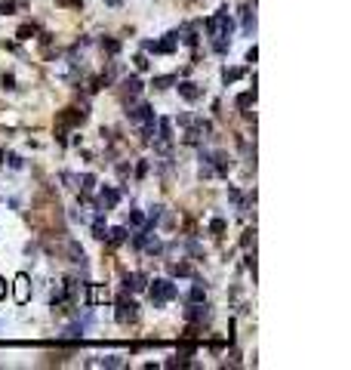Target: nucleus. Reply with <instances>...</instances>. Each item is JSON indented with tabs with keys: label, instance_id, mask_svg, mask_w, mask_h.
<instances>
[{
	"label": "nucleus",
	"instance_id": "obj_1",
	"mask_svg": "<svg viewBox=\"0 0 351 370\" xmlns=\"http://www.w3.org/2000/svg\"><path fill=\"white\" fill-rule=\"evenodd\" d=\"M148 284H151V287H145V290L151 293V303H154V308L167 306L170 299L179 296V287H176L170 278H154V281H148Z\"/></svg>",
	"mask_w": 351,
	"mask_h": 370
},
{
	"label": "nucleus",
	"instance_id": "obj_2",
	"mask_svg": "<svg viewBox=\"0 0 351 370\" xmlns=\"http://www.w3.org/2000/svg\"><path fill=\"white\" fill-rule=\"evenodd\" d=\"M206 31H209V37H231L234 22H231V16H228V9H219L216 16H209Z\"/></svg>",
	"mask_w": 351,
	"mask_h": 370
},
{
	"label": "nucleus",
	"instance_id": "obj_3",
	"mask_svg": "<svg viewBox=\"0 0 351 370\" xmlns=\"http://www.w3.org/2000/svg\"><path fill=\"white\" fill-rule=\"evenodd\" d=\"M117 204H120V191H117V188H111V185H105V188L99 191L96 210H99V213H108V210H114Z\"/></svg>",
	"mask_w": 351,
	"mask_h": 370
},
{
	"label": "nucleus",
	"instance_id": "obj_4",
	"mask_svg": "<svg viewBox=\"0 0 351 370\" xmlns=\"http://www.w3.org/2000/svg\"><path fill=\"white\" fill-rule=\"evenodd\" d=\"M13 299L19 306H25L28 299H31V278L22 272V275H16V281H13Z\"/></svg>",
	"mask_w": 351,
	"mask_h": 370
},
{
	"label": "nucleus",
	"instance_id": "obj_5",
	"mask_svg": "<svg viewBox=\"0 0 351 370\" xmlns=\"http://www.w3.org/2000/svg\"><path fill=\"white\" fill-rule=\"evenodd\" d=\"M136 318H139V306L133 303V299L120 296V299H117V321H120V324H133Z\"/></svg>",
	"mask_w": 351,
	"mask_h": 370
},
{
	"label": "nucleus",
	"instance_id": "obj_6",
	"mask_svg": "<svg viewBox=\"0 0 351 370\" xmlns=\"http://www.w3.org/2000/svg\"><path fill=\"white\" fill-rule=\"evenodd\" d=\"M126 118L133 123H145V121H154V111H151L148 102H136V105H126Z\"/></svg>",
	"mask_w": 351,
	"mask_h": 370
},
{
	"label": "nucleus",
	"instance_id": "obj_7",
	"mask_svg": "<svg viewBox=\"0 0 351 370\" xmlns=\"http://www.w3.org/2000/svg\"><path fill=\"white\" fill-rule=\"evenodd\" d=\"M148 281H151V278L145 272H133V275L123 278V287H126V290H133V293H142L145 287H148Z\"/></svg>",
	"mask_w": 351,
	"mask_h": 370
},
{
	"label": "nucleus",
	"instance_id": "obj_8",
	"mask_svg": "<svg viewBox=\"0 0 351 370\" xmlns=\"http://www.w3.org/2000/svg\"><path fill=\"white\" fill-rule=\"evenodd\" d=\"M176 90H179V96L185 102H197V99H201V87L191 84V80H176Z\"/></svg>",
	"mask_w": 351,
	"mask_h": 370
},
{
	"label": "nucleus",
	"instance_id": "obj_9",
	"mask_svg": "<svg viewBox=\"0 0 351 370\" xmlns=\"http://www.w3.org/2000/svg\"><path fill=\"white\" fill-rule=\"evenodd\" d=\"M185 315H188V321H191V324H201V321H206V318H209V306H206V299H204V303H191Z\"/></svg>",
	"mask_w": 351,
	"mask_h": 370
},
{
	"label": "nucleus",
	"instance_id": "obj_10",
	"mask_svg": "<svg viewBox=\"0 0 351 370\" xmlns=\"http://www.w3.org/2000/svg\"><path fill=\"white\" fill-rule=\"evenodd\" d=\"M105 241H108V244H114V247H120V244H126V241H130V228H126V225L108 228V235H105Z\"/></svg>",
	"mask_w": 351,
	"mask_h": 370
},
{
	"label": "nucleus",
	"instance_id": "obj_11",
	"mask_svg": "<svg viewBox=\"0 0 351 370\" xmlns=\"http://www.w3.org/2000/svg\"><path fill=\"white\" fill-rule=\"evenodd\" d=\"M157 142H163V145L173 142V121L170 118H160L157 121Z\"/></svg>",
	"mask_w": 351,
	"mask_h": 370
},
{
	"label": "nucleus",
	"instance_id": "obj_12",
	"mask_svg": "<svg viewBox=\"0 0 351 370\" xmlns=\"http://www.w3.org/2000/svg\"><path fill=\"white\" fill-rule=\"evenodd\" d=\"M123 96H130V99H136L139 92H142V80H139L136 74H130V77H123Z\"/></svg>",
	"mask_w": 351,
	"mask_h": 370
},
{
	"label": "nucleus",
	"instance_id": "obj_13",
	"mask_svg": "<svg viewBox=\"0 0 351 370\" xmlns=\"http://www.w3.org/2000/svg\"><path fill=\"white\" fill-rule=\"evenodd\" d=\"M68 256H71V262H77V265H87V253H84V247L80 244H74V241H68Z\"/></svg>",
	"mask_w": 351,
	"mask_h": 370
},
{
	"label": "nucleus",
	"instance_id": "obj_14",
	"mask_svg": "<svg viewBox=\"0 0 351 370\" xmlns=\"http://www.w3.org/2000/svg\"><path fill=\"white\" fill-rule=\"evenodd\" d=\"M105 235H108V225H105V216H102V213H96V219H92V238L105 241Z\"/></svg>",
	"mask_w": 351,
	"mask_h": 370
},
{
	"label": "nucleus",
	"instance_id": "obj_15",
	"mask_svg": "<svg viewBox=\"0 0 351 370\" xmlns=\"http://www.w3.org/2000/svg\"><path fill=\"white\" fill-rule=\"evenodd\" d=\"M213 160H216V167H213V170H216V173H219V176H225V173H228V170H231V157H228V154H225V152H219V154H216V157H213Z\"/></svg>",
	"mask_w": 351,
	"mask_h": 370
},
{
	"label": "nucleus",
	"instance_id": "obj_16",
	"mask_svg": "<svg viewBox=\"0 0 351 370\" xmlns=\"http://www.w3.org/2000/svg\"><path fill=\"white\" fill-rule=\"evenodd\" d=\"M188 299H191V303H204V299H206V284H204V281H194Z\"/></svg>",
	"mask_w": 351,
	"mask_h": 370
},
{
	"label": "nucleus",
	"instance_id": "obj_17",
	"mask_svg": "<svg viewBox=\"0 0 351 370\" xmlns=\"http://www.w3.org/2000/svg\"><path fill=\"white\" fill-rule=\"evenodd\" d=\"M99 367H126V358L123 355H105L102 361H96Z\"/></svg>",
	"mask_w": 351,
	"mask_h": 370
},
{
	"label": "nucleus",
	"instance_id": "obj_18",
	"mask_svg": "<svg viewBox=\"0 0 351 370\" xmlns=\"http://www.w3.org/2000/svg\"><path fill=\"white\" fill-rule=\"evenodd\" d=\"M105 299H108V290H105V287H89V296H87V303H89V306L105 303Z\"/></svg>",
	"mask_w": 351,
	"mask_h": 370
},
{
	"label": "nucleus",
	"instance_id": "obj_19",
	"mask_svg": "<svg viewBox=\"0 0 351 370\" xmlns=\"http://www.w3.org/2000/svg\"><path fill=\"white\" fill-rule=\"evenodd\" d=\"M176 80H179L176 74H160V77H154V84H151V87H154V90H170Z\"/></svg>",
	"mask_w": 351,
	"mask_h": 370
},
{
	"label": "nucleus",
	"instance_id": "obj_20",
	"mask_svg": "<svg viewBox=\"0 0 351 370\" xmlns=\"http://www.w3.org/2000/svg\"><path fill=\"white\" fill-rule=\"evenodd\" d=\"M243 74H247V68H225V71H222V80H225V84H234V80H240Z\"/></svg>",
	"mask_w": 351,
	"mask_h": 370
},
{
	"label": "nucleus",
	"instance_id": "obj_21",
	"mask_svg": "<svg viewBox=\"0 0 351 370\" xmlns=\"http://www.w3.org/2000/svg\"><path fill=\"white\" fill-rule=\"evenodd\" d=\"M145 222H148V219H145L142 210H130V216H126V225H133V228H142Z\"/></svg>",
	"mask_w": 351,
	"mask_h": 370
},
{
	"label": "nucleus",
	"instance_id": "obj_22",
	"mask_svg": "<svg viewBox=\"0 0 351 370\" xmlns=\"http://www.w3.org/2000/svg\"><path fill=\"white\" fill-rule=\"evenodd\" d=\"M77 182H80V191H84V194H89L92 188H96V176H92V173H84Z\"/></svg>",
	"mask_w": 351,
	"mask_h": 370
},
{
	"label": "nucleus",
	"instance_id": "obj_23",
	"mask_svg": "<svg viewBox=\"0 0 351 370\" xmlns=\"http://www.w3.org/2000/svg\"><path fill=\"white\" fill-rule=\"evenodd\" d=\"M253 102H256V90H250V92H240V96H237V108H240V111H247V108L253 105Z\"/></svg>",
	"mask_w": 351,
	"mask_h": 370
},
{
	"label": "nucleus",
	"instance_id": "obj_24",
	"mask_svg": "<svg viewBox=\"0 0 351 370\" xmlns=\"http://www.w3.org/2000/svg\"><path fill=\"white\" fill-rule=\"evenodd\" d=\"M228 198H231V204L237 207V210H247V201H243V194L237 188H228Z\"/></svg>",
	"mask_w": 351,
	"mask_h": 370
},
{
	"label": "nucleus",
	"instance_id": "obj_25",
	"mask_svg": "<svg viewBox=\"0 0 351 370\" xmlns=\"http://www.w3.org/2000/svg\"><path fill=\"white\" fill-rule=\"evenodd\" d=\"M240 247H243V250L256 247V228H247V231H243V238H240Z\"/></svg>",
	"mask_w": 351,
	"mask_h": 370
},
{
	"label": "nucleus",
	"instance_id": "obj_26",
	"mask_svg": "<svg viewBox=\"0 0 351 370\" xmlns=\"http://www.w3.org/2000/svg\"><path fill=\"white\" fill-rule=\"evenodd\" d=\"M19 6H22V0H3V3H0V13H3V16H13Z\"/></svg>",
	"mask_w": 351,
	"mask_h": 370
},
{
	"label": "nucleus",
	"instance_id": "obj_27",
	"mask_svg": "<svg viewBox=\"0 0 351 370\" xmlns=\"http://www.w3.org/2000/svg\"><path fill=\"white\" fill-rule=\"evenodd\" d=\"M256 28V13H250V9H243V34H250Z\"/></svg>",
	"mask_w": 351,
	"mask_h": 370
},
{
	"label": "nucleus",
	"instance_id": "obj_28",
	"mask_svg": "<svg viewBox=\"0 0 351 370\" xmlns=\"http://www.w3.org/2000/svg\"><path fill=\"white\" fill-rule=\"evenodd\" d=\"M102 50L111 53V56H117V53H120V43H117L114 37H105V40H102Z\"/></svg>",
	"mask_w": 351,
	"mask_h": 370
},
{
	"label": "nucleus",
	"instance_id": "obj_29",
	"mask_svg": "<svg viewBox=\"0 0 351 370\" xmlns=\"http://www.w3.org/2000/svg\"><path fill=\"white\" fill-rule=\"evenodd\" d=\"M173 275L188 278V275H191V265H188V262H176V265H173Z\"/></svg>",
	"mask_w": 351,
	"mask_h": 370
},
{
	"label": "nucleus",
	"instance_id": "obj_30",
	"mask_svg": "<svg viewBox=\"0 0 351 370\" xmlns=\"http://www.w3.org/2000/svg\"><path fill=\"white\" fill-rule=\"evenodd\" d=\"M16 37H19V40H31V37H34V25H22V28L16 31Z\"/></svg>",
	"mask_w": 351,
	"mask_h": 370
},
{
	"label": "nucleus",
	"instance_id": "obj_31",
	"mask_svg": "<svg viewBox=\"0 0 351 370\" xmlns=\"http://www.w3.org/2000/svg\"><path fill=\"white\" fill-rule=\"evenodd\" d=\"M133 62H136V68H139V71H148V65H151V62H148V56H145V53H139V56H136V59H133Z\"/></svg>",
	"mask_w": 351,
	"mask_h": 370
},
{
	"label": "nucleus",
	"instance_id": "obj_32",
	"mask_svg": "<svg viewBox=\"0 0 351 370\" xmlns=\"http://www.w3.org/2000/svg\"><path fill=\"white\" fill-rule=\"evenodd\" d=\"M209 231H213V235H222V231H225V219H213V222H209Z\"/></svg>",
	"mask_w": 351,
	"mask_h": 370
},
{
	"label": "nucleus",
	"instance_id": "obj_33",
	"mask_svg": "<svg viewBox=\"0 0 351 370\" xmlns=\"http://www.w3.org/2000/svg\"><path fill=\"white\" fill-rule=\"evenodd\" d=\"M148 176V160H139L136 164V179H145Z\"/></svg>",
	"mask_w": 351,
	"mask_h": 370
},
{
	"label": "nucleus",
	"instance_id": "obj_34",
	"mask_svg": "<svg viewBox=\"0 0 351 370\" xmlns=\"http://www.w3.org/2000/svg\"><path fill=\"white\" fill-rule=\"evenodd\" d=\"M0 84H3V90H16V77H13V74H3Z\"/></svg>",
	"mask_w": 351,
	"mask_h": 370
},
{
	"label": "nucleus",
	"instance_id": "obj_35",
	"mask_svg": "<svg viewBox=\"0 0 351 370\" xmlns=\"http://www.w3.org/2000/svg\"><path fill=\"white\" fill-rule=\"evenodd\" d=\"M247 269L253 272V278H256V250L253 253H247Z\"/></svg>",
	"mask_w": 351,
	"mask_h": 370
},
{
	"label": "nucleus",
	"instance_id": "obj_36",
	"mask_svg": "<svg viewBox=\"0 0 351 370\" xmlns=\"http://www.w3.org/2000/svg\"><path fill=\"white\" fill-rule=\"evenodd\" d=\"M62 182H65V188H74V182H77V176H71V173H62Z\"/></svg>",
	"mask_w": 351,
	"mask_h": 370
},
{
	"label": "nucleus",
	"instance_id": "obj_37",
	"mask_svg": "<svg viewBox=\"0 0 351 370\" xmlns=\"http://www.w3.org/2000/svg\"><path fill=\"white\" fill-rule=\"evenodd\" d=\"M22 164H25V160H22L19 154H9V167H13V170H22Z\"/></svg>",
	"mask_w": 351,
	"mask_h": 370
},
{
	"label": "nucleus",
	"instance_id": "obj_38",
	"mask_svg": "<svg viewBox=\"0 0 351 370\" xmlns=\"http://www.w3.org/2000/svg\"><path fill=\"white\" fill-rule=\"evenodd\" d=\"M256 59H259V50H256V46H250V50H247V62H256Z\"/></svg>",
	"mask_w": 351,
	"mask_h": 370
},
{
	"label": "nucleus",
	"instance_id": "obj_39",
	"mask_svg": "<svg viewBox=\"0 0 351 370\" xmlns=\"http://www.w3.org/2000/svg\"><path fill=\"white\" fill-rule=\"evenodd\" d=\"M6 299V281H3V275H0V303Z\"/></svg>",
	"mask_w": 351,
	"mask_h": 370
},
{
	"label": "nucleus",
	"instance_id": "obj_40",
	"mask_svg": "<svg viewBox=\"0 0 351 370\" xmlns=\"http://www.w3.org/2000/svg\"><path fill=\"white\" fill-rule=\"evenodd\" d=\"M105 3H108V6H120V0H105Z\"/></svg>",
	"mask_w": 351,
	"mask_h": 370
},
{
	"label": "nucleus",
	"instance_id": "obj_41",
	"mask_svg": "<svg viewBox=\"0 0 351 370\" xmlns=\"http://www.w3.org/2000/svg\"><path fill=\"white\" fill-rule=\"evenodd\" d=\"M0 167H3V148H0Z\"/></svg>",
	"mask_w": 351,
	"mask_h": 370
},
{
	"label": "nucleus",
	"instance_id": "obj_42",
	"mask_svg": "<svg viewBox=\"0 0 351 370\" xmlns=\"http://www.w3.org/2000/svg\"><path fill=\"white\" fill-rule=\"evenodd\" d=\"M65 3H74V6H77V3H80V0H65Z\"/></svg>",
	"mask_w": 351,
	"mask_h": 370
}]
</instances>
